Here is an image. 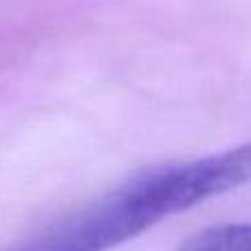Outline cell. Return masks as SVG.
Listing matches in <instances>:
<instances>
[{"label":"cell","mask_w":251,"mask_h":251,"mask_svg":"<svg viewBox=\"0 0 251 251\" xmlns=\"http://www.w3.org/2000/svg\"><path fill=\"white\" fill-rule=\"evenodd\" d=\"M249 181L251 141L156 165L7 251H108L174 214Z\"/></svg>","instance_id":"6da1fadb"},{"label":"cell","mask_w":251,"mask_h":251,"mask_svg":"<svg viewBox=\"0 0 251 251\" xmlns=\"http://www.w3.org/2000/svg\"><path fill=\"white\" fill-rule=\"evenodd\" d=\"M176 251H251V225H214L183 240Z\"/></svg>","instance_id":"7a4b0ae2"}]
</instances>
